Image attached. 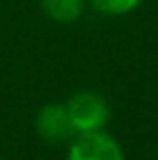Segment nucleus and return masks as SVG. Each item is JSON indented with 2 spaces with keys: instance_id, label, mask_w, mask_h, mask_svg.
Masks as SVG:
<instances>
[{
  "instance_id": "obj_1",
  "label": "nucleus",
  "mask_w": 158,
  "mask_h": 160,
  "mask_svg": "<svg viewBox=\"0 0 158 160\" xmlns=\"http://www.w3.org/2000/svg\"><path fill=\"white\" fill-rule=\"evenodd\" d=\"M68 109V118L72 123L74 135H84V132H95L105 130L110 123V102L105 100V95L95 91H77L70 95V100L65 102Z\"/></svg>"
},
{
  "instance_id": "obj_4",
  "label": "nucleus",
  "mask_w": 158,
  "mask_h": 160,
  "mask_svg": "<svg viewBox=\"0 0 158 160\" xmlns=\"http://www.w3.org/2000/svg\"><path fill=\"white\" fill-rule=\"evenodd\" d=\"M86 0H40V9L56 23H72L84 14Z\"/></svg>"
},
{
  "instance_id": "obj_5",
  "label": "nucleus",
  "mask_w": 158,
  "mask_h": 160,
  "mask_svg": "<svg viewBox=\"0 0 158 160\" xmlns=\"http://www.w3.org/2000/svg\"><path fill=\"white\" fill-rule=\"evenodd\" d=\"M86 2H91V7L95 12L105 16H126L130 12H135L144 0H86Z\"/></svg>"
},
{
  "instance_id": "obj_2",
  "label": "nucleus",
  "mask_w": 158,
  "mask_h": 160,
  "mask_svg": "<svg viewBox=\"0 0 158 160\" xmlns=\"http://www.w3.org/2000/svg\"><path fill=\"white\" fill-rule=\"evenodd\" d=\"M65 160H126V151L119 139L107 130L84 132L70 139Z\"/></svg>"
},
{
  "instance_id": "obj_6",
  "label": "nucleus",
  "mask_w": 158,
  "mask_h": 160,
  "mask_svg": "<svg viewBox=\"0 0 158 160\" xmlns=\"http://www.w3.org/2000/svg\"><path fill=\"white\" fill-rule=\"evenodd\" d=\"M0 160H7V158H0Z\"/></svg>"
},
{
  "instance_id": "obj_3",
  "label": "nucleus",
  "mask_w": 158,
  "mask_h": 160,
  "mask_svg": "<svg viewBox=\"0 0 158 160\" xmlns=\"http://www.w3.org/2000/svg\"><path fill=\"white\" fill-rule=\"evenodd\" d=\"M35 132L47 144H65L74 137L65 102H49L35 114Z\"/></svg>"
}]
</instances>
